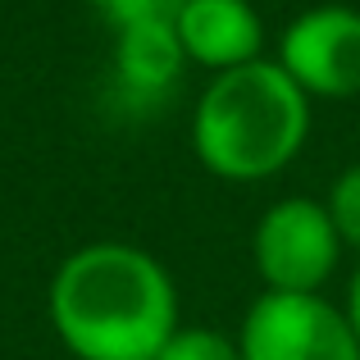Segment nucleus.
I'll return each mask as SVG.
<instances>
[{
	"label": "nucleus",
	"mask_w": 360,
	"mask_h": 360,
	"mask_svg": "<svg viewBox=\"0 0 360 360\" xmlns=\"http://www.w3.org/2000/svg\"><path fill=\"white\" fill-rule=\"evenodd\" d=\"M315 101L283 73L274 55L214 73L187 123L196 165L219 183H269L301 160Z\"/></svg>",
	"instance_id": "nucleus-2"
},
{
	"label": "nucleus",
	"mask_w": 360,
	"mask_h": 360,
	"mask_svg": "<svg viewBox=\"0 0 360 360\" xmlns=\"http://www.w3.org/2000/svg\"><path fill=\"white\" fill-rule=\"evenodd\" d=\"M110 69H115V87L128 101H137V105L165 101L187 69V55H183L178 32H174V18L119 27L115 51H110Z\"/></svg>",
	"instance_id": "nucleus-7"
},
{
	"label": "nucleus",
	"mask_w": 360,
	"mask_h": 360,
	"mask_svg": "<svg viewBox=\"0 0 360 360\" xmlns=\"http://www.w3.org/2000/svg\"><path fill=\"white\" fill-rule=\"evenodd\" d=\"M233 338L242 360H360L352 319L324 292H260Z\"/></svg>",
	"instance_id": "nucleus-4"
},
{
	"label": "nucleus",
	"mask_w": 360,
	"mask_h": 360,
	"mask_svg": "<svg viewBox=\"0 0 360 360\" xmlns=\"http://www.w3.org/2000/svg\"><path fill=\"white\" fill-rule=\"evenodd\" d=\"M274 60L310 101L360 96V9L342 0L301 9L278 32Z\"/></svg>",
	"instance_id": "nucleus-5"
},
{
	"label": "nucleus",
	"mask_w": 360,
	"mask_h": 360,
	"mask_svg": "<svg viewBox=\"0 0 360 360\" xmlns=\"http://www.w3.org/2000/svg\"><path fill=\"white\" fill-rule=\"evenodd\" d=\"M155 360H242V352L233 333H219V328H205V324H183L160 347Z\"/></svg>",
	"instance_id": "nucleus-8"
},
{
	"label": "nucleus",
	"mask_w": 360,
	"mask_h": 360,
	"mask_svg": "<svg viewBox=\"0 0 360 360\" xmlns=\"http://www.w3.org/2000/svg\"><path fill=\"white\" fill-rule=\"evenodd\" d=\"M347 246L319 196H278L251 229V260L264 292H324Z\"/></svg>",
	"instance_id": "nucleus-3"
},
{
	"label": "nucleus",
	"mask_w": 360,
	"mask_h": 360,
	"mask_svg": "<svg viewBox=\"0 0 360 360\" xmlns=\"http://www.w3.org/2000/svg\"><path fill=\"white\" fill-rule=\"evenodd\" d=\"M342 310H347V319H352V328H356V342H360V260H356L352 278H347V297H342Z\"/></svg>",
	"instance_id": "nucleus-11"
},
{
	"label": "nucleus",
	"mask_w": 360,
	"mask_h": 360,
	"mask_svg": "<svg viewBox=\"0 0 360 360\" xmlns=\"http://www.w3.org/2000/svg\"><path fill=\"white\" fill-rule=\"evenodd\" d=\"M96 14L110 23V32L119 27H132V23H155V18H174L183 0H91Z\"/></svg>",
	"instance_id": "nucleus-10"
},
{
	"label": "nucleus",
	"mask_w": 360,
	"mask_h": 360,
	"mask_svg": "<svg viewBox=\"0 0 360 360\" xmlns=\"http://www.w3.org/2000/svg\"><path fill=\"white\" fill-rule=\"evenodd\" d=\"M174 32L187 64L205 69L210 78L264 60V18L251 0H183Z\"/></svg>",
	"instance_id": "nucleus-6"
},
{
	"label": "nucleus",
	"mask_w": 360,
	"mask_h": 360,
	"mask_svg": "<svg viewBox=\"0 0 360 360\" xmlns=\"http://www.w3.org/2000/svg\"><path fill=\"white\" fill-rule=\"evenodd\" d=\"M324 205H328V214H333V229H338V238H342V246L360 255V165H347L342 174L328 183Z\"/></svg>",
	"instance_id": "nucleus-9"
},
{
	"label": "nucleus",
	"mask_w": 360,
	"mask_h": 360,
	"mask_svg": "<svg viewBox=\"0 0 360 360\" xmlns=\"http://www.w3.org/2000/svg\"><path fill=\"white\" fill-rule=\"evenodd\" d=\"M46 319L73 360H155L183 328V306L160 255L105 238L55 264Z\"/></svg>",
	"instance_id": "nucleus-1"
}]
</instances>
